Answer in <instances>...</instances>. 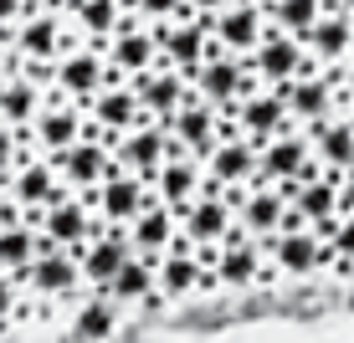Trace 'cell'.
<instances>
[{
	"mask_svg": "<svg viewBox=\"0 0 354 343\" xmlns=\"http://www.w3.org/2000/svg\"><path fill=\"white\" fill-rule=\"evenodd\" d=\"M328 251L344 256V262H354V215H339L334 236H328Z\"/></svg>",
	"mask_w": 354,
	"mask_h": 343,
	"instance_id": "cell-36",
	"label": "cell"
},
{
	"mask_svg": "<svg viewBox=\"0 0 354 343\" xmlns=\"http://www.w3.org/2000/svg\"><path fill=\"white\" fill-rule=\"evenodd\" d=\"M72 256H77L82 282L103 292L108 282H113V272L133 256V251H129V226H97V231H93V241H82V246L72 251Z\"/></svg>",
	"mask_w": 354,
	"mask_h": 343,
	"instance_id": "cell-13",
	"label": "cell"
},
{
	"mask_svg": "<svg viewBox=\"0 0 354 343\" xmlns=\"http://www.w3.org/2000/svg\"><path fill=\"white\" fill-rule=\"evenodd\" d=\"M211 41L221 46L226 57H252V46L262 41V31H267V10L257 6V0H231L226 10H216L211 21Z\"/></svg>",
	"mask_w": 354,
	"mask_h": 343,
	"instance_id": "cell-12",
	"label": "cell"
},
{
	"mask_svg": "<svg viewBox=\"0 0 354 343\" xmlns=\"http://www.w3.org/2000/svg\"><path fill=\"white\" fill-rule=\"evenodd\" d=\"M283 215H288V205H283V195H277L272 185H252L247 190V200L236 205V226H247L252 231V241H267V236H277L283 231Z\"/></svg>",
	"mask_w": 354,
	"mask_h": 343,
	"instance_id": "cell-28",
	"label": "cell"
},
{
	"mask_svg": "<svg viewBox=\"0 0 354 343\" xmlns=\"http://www.w3.org/2000/svg\"><path fill=\"white\" fill-rule=\"evenodd\" d=\"M16 220H21V210L6 200V190H0V226H16Z\"/></svg>",
	"mask_w": 354,
	"mask_h": 343,
	"instance_id": "cell-41",
	"label": "cell"
},
{
	"mask_svg": "<svg viewBox=\"0 0 354 343\" xmlns=\"http://www.w3.org/2000/svg\"><path fill=\"white\" fill-rule=\"evenodd\" d=\"M303 57H308L319 72L344 67L354 57V16H339V10H324L319 26L303 36Z\"/></svg>",
	"mask_w": 354,
	"mask_h": 343,
	"instance_id": "cell-19",
	"label": "cell"
},
{
	"mask_svg": "<svg viewBox=\"0 0 354 343\" xmlns=\"http://www.w3.org/2000/svg\"><path fill=\"white\" fill-rule=\"evenodd\" d=\"M165 133H169V139H175L190 159H205V149H211L221 133H231V124H221V118H216V108H211V103H201V97L190 92L185 103L169 113Z\"/></svg>",
	"mask_w": 354,
	"mask_h": 343,
	"instance_id": "cell-15",
	"label": "cell"
},
{
	"mask_svg": "<svg viewBox=\"0 0 354 343\" xmlns=\"http://www.w3.org/2000/svg\"><path fill=\"white\" fill-rule=\"evenodd\" d=\"M26 10H31V0H0V31H10Z\"/></svg>",
	"mask_w": 354,
	"mask_h": 343,
	"instance_id": "cell-38",
	"label": "cell"
},
{
	"mask_svg": "<svg viewBox=\"0 0 354 343\" xmlns=\"http://www.w3.org/2000/svg\"><path fill=\"white\" fill-rule=\"evenodd\" d=\"M16 292H21V287H16V282H10L6 272H0V333H6V323H10V313H16V308H21V302H16Z\"/></svg>",
	"mask_w": 354,
	"mask_h": 343,
	"instance_id": "cell-37",
	"label": "cell"
},
{
	"mask_svg": "<svg viewBox=\"0 0 354 343\" xmlns=\"http://www.w3.org/2000/svg\"><path fill=\"white\" fill-rule=\"evenodd\" d=\"M303 133H308L313 164H319L328 179H339L354 164V118L349 113H334L328 124H313V128H303Z\"/></svg>",
	"mask_w": 354,
	"mask_h": 343,
	"instance_id": "cell-21",
	"label": "cell"
},
{
	"mask_svg": "<svg viewBox=\"0 0 354 343\" xmlns=\"http://www.w3.org/2000/svg\"><path fill=\"white\" fill-rule=\"evenodd\" d=\"M257 88H262V82L247 72V62H241V57H211V62L190 77V92L201 97V103H211L221 124H236L241 97H252Z\"/></svg>",
	"mask_w": 354,
	"mask_h": 343,
	"instance_id": "cell-1",
	"label": "cell"
},
{
	"mask_svg": "<svg viewBox=\"0 0 354 343\" xmlns=\"http://www.w3.org/2000/svg\"><path fill=\"white\" fill-rule=\"evenodd\" d=\"M41 103H46V92H36L26 77H16V72H10V77L0 82V128L26 133L31 118L41 113Z\"/></svg>",
	"mask_w": 354,
	"mask_h": 343,
	"instance_id": "cell-30",
	"label": "cell"
},
{
	"mask_svg": "<svg viewBox=\"0 0 354 343\" xmlns=\"http://www.w3.org/2000/svg\"><path fill=\"white\" fill-rule=\"evenodd\" d=\"M241 133V139H252V149H262L267 139H277V133H292V118L283 108V97H277L272 88H257L252 97H241L236 108V124H231Z\"/></svg>",
	"mask_w": 354,
	"mask_h": 343,
	"instance_id": "cell-18",
	"label": "cell"
},
{
	"mask_svg": "<svg viewBox=\"0 0 354 343\" xmlns=\"http://www.w3.org/2000/svg\"><path fill=\"white\" fill-rule=\"evenodd\" d=\"M108 82H124L113 67L103 62V46H88V41H72L62 57L52 62V92L67 97V103H88L93 92H103Z\"/></svg>",
	"mask_w": 354,
	"mask_h": 343,
	"instance_id": "cell-2",
	"label": "cell"
},
{
	"mask_svg": "<svg viewBox=\"0 0 354 343\" xmlns=\"http://www.w3.org/2000/svg\"><path fill=\"white\" fill-rule=\"evenodd\" d=\"M77 200L93 210L97 226H129V220L149 205V185H139L133 175L118 169V175H108L103 185H93L88 195H77Z\"/></svg>",
	"mask_w": 354,
	"mask_h": 343,
	"instance_id": "cell-10",
	"label": "cell"
},
{
	"mask_svg": "<svg viewBox=\"0 0 354 343\" xmlns=\"http://www.w3.org/2000/svg\"><path fill=\"white\" fill-rule=\"evenodd\" d=\"M257 246L272 256V262H267V272H277V277H288V282H303V277L324 272V266L334 262V251H328L313 231H277V236L257 241Z\"/></svg>",
	"mask_w": 354,
	"mask_h": 343,
	"instance_id": "cell-6",
	"label": "cell"
},
{
	"mask_svg": "<svg viewBox=\"0 0 354 343\" xmlns=\"http://www.w3.org/2000/svg\"><path fill=\"white\" fill-rule=\"evenodd\" d=\"M328 10H339V16H354V0H328Z\"/></svg>",
	"mask_w": 354,
	"mask_h": 343,
	"instance_id": "cell-43",
	"label": "cell"
},
{
	"mask_svg": "<svg viewBox=\"0 0 354 343\" xmlns=\"http://www.w3.org/2000/svg\"><path fill=\"white\" fill-rule=\"evenodd\" d=\"M10 72H16V62H10V52H6V46H0V82H6Z\"/></svg>",
	"mask_w": 354,
	"mask_h": 343,
	"instance_id": "cell-42",
	"label": "cell"
},
{
	"mask_svg": "<svg viewBox=\"0 0 354 343\" xmlns=\"http://www.w3.org/2000/svg\"><path fill=\"white\" fill-rule=\"evenodd\" d=\"M103 297H113L118 308H144V302L154 297V262H144V256H129L124 266L113 272V282L103 287Z\"/></svg>",
	"mask_w": 354,
	"mask_h": 343,
	"instance_id": "cell-29",
	"label": "cell"
},
{
	"mask_svg": "<svg viewBox=\"0 0 354 343\" xmlns=\"http://www.w3.org/2000/svg\"><path fill=\"white\" fill-rule=\"evenodd\" d=\"M72 144H82V108L67 103V97H57V92H46L41 113H36L31 128H26V149L52 159V154L72 149Z\"/></svg>",
	"mask_w": 354,
	"mask_h": 343,
	"instance_id": "cell-8",
	"label": "cell"
},
{
	"mask_svg": "<svg viewBox=\"0 0 354 343\" xmlns=\"http://www.w3.org/2000/svg\"><path fill=\"white\" fill-rule=\"evenodd\" d=\"M241 62H247V72L262 82V88H283V82H292L298 72H319L308 57H303V46L292 41L288 31H277V26H267L262 41L252 46V57H241Z\"/></svg>",
	"mask_w": 354,
	"mask_h": 343,
	"instance_id": "cell-7",
	"label": "cell"
},
{
	"mask_svg": "<svg viewBox=\"0 0 354 343\" xmlns=\"http://www.w3.org/2000/svg\"><path fill=\"white\" fill-rule=\"evenodd\" d=\"M288 210L298 215L303 226H319V220L339 215V179H328V175H319V179H303V185L292 190Z\"/></svg>",
	"mask_w": 354,
	"mask_h": 343,
	"instance_id": "cell-31",
	"label": "cell"
},
{
	"mask_svg": "<svg viewBox=\"0 0 354 343\" xmlns=\"http://www.w3.org/2000/svg\"><path fill=\"white\" fill-rule=\"evenodd\" d=\"M26 287H36L41 297H72L82 287V272H77V256L72 251H41L26 272Z\"/></svg>",
	"mask_w": 354,
	"mask_h": 343,
	"instance_id": "cell-27",
	"label": "cell"
},
{
	"mask_svg": "<svg viewBox=\"0 0 354 343\" xmlns=\"http://www.w3.org/2000/svg\"><path fill=\"white\" fill-rule=\"evenodd\" d=\"M72 46V36L62 26V16H46V10H26V16L10 26V62H57Z\"/></svg>",
	"mask_w": 354,
	"mask_h": 343,
	"instance_id": "cell-9",
	"label": "cell"
},
{
	"mask_svg": "<svg viewBox=\"0 0 354 343\" xmlns=\"http://www.w3.org/2000/svg\"><path fill=\"white\" fill-rule=\"evenodd\" d=\"M236 226V210L221 200V195H195L185 210H175V231L190 241V246H205V241H221L226 231Z\"/></svg>",
	"mask_w": 354,
	"mask_h": 343,
	"instance_id": "cell-22",
	"label": "cell"
},
{
	"mask_svg": "<svg viewBox=\"0 0 354 343\" xmlns=\"http://www.w3.org/2000/svg\"><path fill=\"white\" fill-rule=\"evenodd\" d=\"M118 6H124V16H133L139 26H165V21L190 16L185 0H118Z\"/></svg>",
	"mask_w": 354,
	"mask_h": 343,
	"instance_id": "cell-34",
	"label": "cell"
},
{
	"mask_svg": "<svg viewBox=\"0 0 354 343\" xmlns=\"http://www.w3.org/2000/svg\"><path fill=\"white\" fill-rule=\"evenodd\" d=\"M129 92H133V103H139V113L149 118V124H169V113H175L180 103L190 97V82L180 77L175 67H165V62H154L149 72H139V77H129Z\"/></svg>",
	"mask_w": 354,
	"mask_h": 343,
	"instance_id": "cell-11",
	"label": "cell"
},
{
	"mask_svg": "<svg viewBox=\"0 0 354 343\" xmlns=\"http://www.w3.org/2000/svg\"><path fill=\"white\" fill-rule=\"evenodd\" d=\"M46 164L57 169V179L72 190V195H88L93 185H103L108 175H118V164H113V149H103V144H72V149L62 154H52Z\"/></svg>",
	"mask_w": 354,
	"mask_h": 343,
	"instance_id": "cell-16",
	"label": "cell"
},
{
	"mask_svg": "<svg viewBox=\"0 0 354 343\" xmlns=\"http://www.w3.org/2000/svg\"><path fill=\"white\" fill-rule=\"evenodd\" d=\"M226 6H231V0H185V10H190L195 21H211L216 10H226Z\"/></svg>",
	"mask_w": 354,
	"mask_h": 343,
	"instance_id": "cell-39",
	"label": "cell"
},
{
	"mask_svg": "<svg viewBox=\"0 0 354 343\" xmlns=\"http://www.w3.org/2000/svg\"><path fill=\"white\" fill-rule=\"evenodd\" d=\"M272 92L283 97L292 128L328 124V118L339 113V67H328V72H298L292 82H283V88H272Z\"/></svg>",
	"mask_w": 354,
	"mask_h": 343,
	"instance_id": "cell-3",
	"label": "cell"
},
{
	"mask_svg": "<svg viewBox=\"0 0 354 343\" xmlns=\"http://www.w3.org/2000/svg\"><path fill=\"white\" fill-rule=\"evenodd\" d=\"M262 6H267V0H262Z\"/></svg>",
	"mask_w": 354,
	"mask_h": 343,
	"instance_id": "cell-44",
	"label": "cell"
},
{
	"mask_svg": "<svg viewBox=\"0 0 354 343\" xmlns=\"http://www.w3.org/2000/svg\"><path fill=\"white\" fill-rule=\"evenodd\" d=\"M41 251H57V246H46L36 226H26V220L0 226V272L16 282V287H26V272H31V262H36Z\"/></svg>",
	"mask_w": 354,
	"mask_h": 343,
	"instance_id": "cell-26",
	"label": "cell"
},
{
	"mask_svg": "<svg viewBox=\"0 0 354 343\" xmlns=\"http://www.w3.org/2000/svg\"><path fill=\"white\" fill-rule=\"evenodd\" d=\"M67 185L62 179H57V169L46 164L41 154H21V164L10 169V179H6V200L16 205L21 210V220H26V226H36V215L46 210V205H57V200H67Z\"/></svg>",
	"mask_w": 354,
	"mask_h": 343,
	"instance_id": "cell-4",
	"label": "cell"
},
{
	"mask_svg": "<svg viewBox=\"0 0 354 343\" xmlns=\"http://www.w3.org/2000/svg\"><path fill=\"white\" fill-rule=\"evenodd\" d=\"M267 26H277V31H288L292 41L303 46V36H308L313 26H319V16L328 10V0H267Z\"/></svg>",
	"mask_w": 354,
	"mask_h": 343,
	"instance_id": "cell-32",
	"label": "cell"
},
{
	"mask_svg": "<svg viewBox=\"0 0 354 343\" xmlns=\"http://www.w3.org/2000/svg\"><path fill=\"white\" fill-rule=\"evenodd\" d=\"M201 169H205V185H216V190L252 185V175H257V149H252V139H241V133L231 128L205 149Z\"/></svg>",
	"mask_w": 354,
	"mask_h": 343,
	"instance_id": "cell-14",
	"label": "cell"
},
{
	"mask_svg": "<svg viewBox=\"0 0 354 343\" xmlns=\"http://www.w3.org/2000/svg\"><path fill=\"white\" fill-rule=\"evenodd\" d=\"M118 323H124V308H118L113 297H103V292H97V297H88L77 308V317H72V333H77L82 343H108L118 333Z\"/></svg>",
	"mask_w": 354,
	"mask_h": 343,
	"instance_id": "cell-33",
	"label": "cell"
},
{
	"mask_svg": "<svg viewBox=\"0 0 354 343\" xmlns=\"http://www.w3.org/2000/svg\"><path fill=\"white\" fill-rule=\"evenodd\" d=\"M36 231H41L46 246H57V251H77L82 241H93L97 220H93V210L77 200V195H67V200L46 205V210L36 215Z\"/></svg>",
	"mask_w": 354,
	"mask_h": 343,
	"instance_id": "cell-17",
	"label": "cell"
},
{
	"mask_svg": "<svg viewBox=\"0 0 354 343\" xmlns=\"http://www.w3.org/2000/svg\"><path fill=\"white\" fill-rule=\"evenodd\" d=\"M201 185H205L201 159L180 154V159H165V164H160V175L149 179V195L165 205V210H185L195 195H201Z\"/></svg>",
	"mask_w": 354,
	"mask_h": 343,
	"instance_id": "cell-23",
	"label": "cell"
},
{
	"mask_svg": "<svg viewBox=\"0 0 354 343\" xmlns=\"http://www.w3.org/2000/svg\"><path fill=\"white\" fill-rule=\"evenodd\" d=\"M169 241H175V210H165V205L149 195V205L129 220V251L160 266V256L169 251Z\"/></svg>",
	"mask_w": 354,
	"mask_h": 343,
	"instance_id": "cell-25",
	"label": "cell"
},
{
	"mask_svg": "<svg viewBox=\"0 0 354 343\" xmlns=\"http://www.w3.org/2000/svg\"><path fill=\"white\" fill-rule=\"evenodd\" d=\"M103 62L113 67L124 82L139 77V72H149L154 62H160V52H154V41H149V26H139L133 16H124V26L103 41Z\"/></svg>",
	"mask_w": 354,
	"mask_h": 343,
	"instance_id": "cell-20",
	"label": "cell"
},
{
	"mask_svg": "<svg viewBox=\"0 0 354 343\" xmlns=\"http://www.w3.org/2000/svg\"><path fill=\"white\" fill-rule=\"evenodd\" d=\"M72 0H31V10H46V16H67Z\"/></svg>",
	"mask_w": 354,
	"mask_h": 343,
	"instance_id": "cell-40",
	"label": "cell"
},
{
	"mask_svg": "<svg viewBox=\"0 0 354 343\" xmlns=\"http://www.w3.org/2000/svg\"><path fill=\"white\" fill-rule=\"evenodd\" d=\"M62 26L72 41H88V46H103L108 36H113L118 26H124V6L118 0H72Z\"/></svg>",
	"mask_w": 354,
	"mask_h": 343,
	"instance_id": "cell-24",
	"label": "cell"
},
{
	"mask_svg": "<svg viewBox=\"0 0 354 343\" xmlns=\"http://www.w3.org/2000/svg\"><path fill=\"white\" fill-rule=\"evenodd\" d=\"M180 154H185V149H180L160 124H149V118H144L139 128H129L124 139L113 144V164L124 169V175H133L139 185H149V179L160 175L165 159H180Z\"/></svg>",
	"mask_w": 354,
	"mask_h": 343,
	"instance_id": "cell-5",
	"label": "cell"
},
{
	"mask_svg": "<svg viewBox=\"0 0 354 343\" xmlns=\"http://www.w3.org/2000/svg\"><path fill=\"white\" fill-rule=\"evenodd\" d=\"M21 154H26V133H16V128H0V190H6L10 169L21 164Z\"/></svg>",
	"mask_w": 354,
	"mask_h": 343,
	"instance_id": "cell-35",
	"label": "cell"
}]
</instances>
